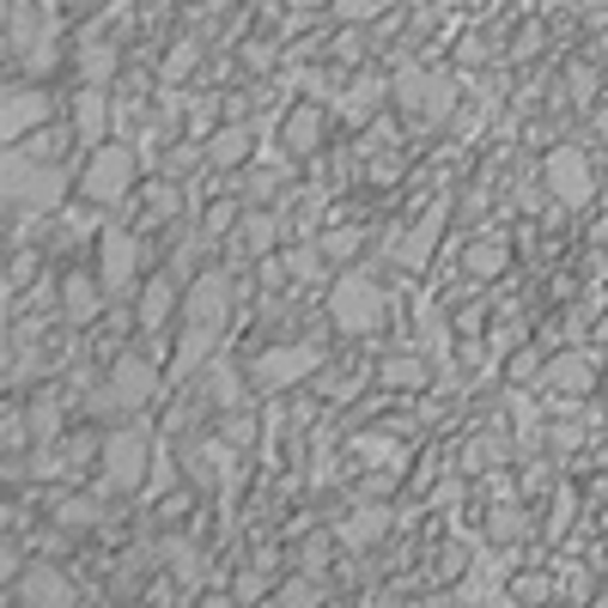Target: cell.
Returning a JSON list of instances; mask_svg holds the SVG:
<instances>
[{"instance_id":"cell-1","label":"cell","mask_w":608,"mask_h":608,"mask_svg":"<svg viewBox=\"0 0 608 608\" xmlns=\"http://www.w3.org/2000/svg\"><path fill=\"white\" fill-rule=\"evenodd\" d=\"M396 104H402V116L414 122V128H444L450 116H457V86L444 80V74H426V67H402L396 80Z\"/></svg>"},{"instance_id":"cell-2","label":"cell","mask_w":608,"mask_h":608,"mask_svg":"<svg viewBox=\"0 0 608 608\" xmlns=\"http://www.w3.org/2000/svg\"><path fill=\"white\" fill-rule=\"evenodd\" d=\"M329 323L341 335H371L378 329V323H384V286H378V280L371 274H341L329 286Z\"/></svg>"},{"instance_id":"cell-3","label":"cell","mask_w":608,"mask_h":608,"mask_svg":"<svg viewBox=\"0 0 608 608\" xmlns=\"http://www.w3.org/2000/svg\"><path fill=\"white\" fill-rule=\"evenodd\" d=\"M61 189H67V171L61 165H31V153H7V195H13V213L37 207V213H55L61 207Z\"/></svg>"},{"instance_id":"cell-4","label":"cell","mask_w":608,"mask_h":608,"mask_svg":"<svg viewBox=\"0 0 608 608\" xmlns=\"http://www.w3.org/2000/svg\"><path fill=\"white\" fill-rule=\"evenodd\" d=\"M542 177H548V195H554L560 207H590L596 171H590V159H584L578 146H554L548 165H542Z\"/></svg>"},{"instance_id":"cell-5","label":"cell","mask_w":608,"mask_h":608,"mask_svg":"<svg viewBox=\"0 0 608 608\" xmlns=\"http://www.w3.org/2000/svg\"><path fill=\"white\" fill-rule=\"evenodd\" d=\"M128 183H134V153H128V146H98L92 165H86V177H80L86 201H98V207L122 201V195H128Z\"/></svg>"},{"instance_id":"cell-6","label":"cell","mask_w":608,"mask_h":608,"mask_svg":"<svg viewBox=\"0 0 608 608\" xmlns=\"http://www.w3.org/2000/svg\"><path fill=\"white\" fill-rule=\"evenodd\" d=\"M7 596L13 603H43V608H67V603H80V584L67 578L55 560H31L25 572H19L13 584H7Z\"/></svg>"},{"instance_id":"cell-7","label":"cell","mask_w":608,"mask_h":608,"mask_svg":"<svg viewBox=\"0 0 608 608\" xmlns=\"http://www.w3.org/2000/svg\"><path fill=\"white\" fill-rule=\"evenodd\" d=\"M98 256H104V292L110 299H134V274H140V244H134V232H122V225H110L104 244H98Z\"/></svg>"},{"instance_id":"cell-8","label":"cell","mask_w":608,"mask_h":608,"mask_svg":"<svg viewBox=\"0 0 608 608\" xmlns=\"http://www.w3.org/2000/svg\"><path fill=\"white\" fill-rule=\"evenodd\" d=\"M104 481H110V487H122V493L146 481V432H140V426L104 438Z\"/></svg>"},{"instance_id":"cell-9","label":"cell","mask_w":608,"mask_h":608,"mask_svg":"<svg viewBox=\"0 0 608 608\" xmlns=\"http://www.w3.org/2000/svg\"><path fill=\"white\" fill-rule=\"evenodd\" d=\"M153 396H159V371H153V359L122 353L116 365H110V396L104 402H116V408H146Z\"/></svg>"},{"instance_id":"cell-10","label":"cell","mask_w":608,"mask_h":608,"mask_svg":"<svg viewBox=\"0 0 608 608\" xmlns=\"http://www.w3.org/2000/svg\"><path fill=\"white\" fill-rule=\"evenodd\" d=\"M232 317V280L213 268V274H201L195 286L183 292V323H201V329H219V323Z\"/></svg>"},{"instance_id":"cell-11","label":"cell","mask_w":608,"mask_h":608,"mask_svg":"<svg viewBox=\"0 0 608 608\" xmlns=\"http://www.w3.org/2000/svg\"><path fill=\"white\" fill-rule=\"evenodd\" d=\"M317 365H323V347H274V353L256 359V378H262L268 390H292L299 378H311Z\"/></svg>"},{"instance_id":"cell-12","label":"cell","mask_w":608,"mask_h":608,"mask_svg":"<svg viewBox=\"0 0 608 608\" xmlns=\"http://www.w3.org/2000/svg\"><path fill=\"white\" fill-rule=\"evenodd\" d=\"M104 299H110L104 280H92L86 268H74V274L61 280V317L74 323V329H86V323H92L98 311H104Z\"/></svg>"},{"instance_id":"cell-13","label":"cell","mask_w":608,"mask_h":608,"mask_svg":"<svg viewBox=\"0 0 608 608\" xmlns=\"http://www.w3.org/2000/svg\"><path fill=\"white\" fill-rule=\"evenodd\" d=\"M43 122H49V98H43L37 86H13V92H7V116H0L7 140H25V134H37Z\"/></svg>"},{"instance_id":"cell-14","label":"cell","mask_w":608,"mask_h":608,"mask_svg":"<svg viewBox=\"0 0 608 608\" xmlns=\"http://www.w3.org/2000/svg\"><path fill=\"white\" fill-rule=\"evenodd\" d=\"M104 128H110V98L98 92V86H80V92H74V140L104 146Z\"/></svg>"},{"instance_id":"cell-15","label":"cell","mask_w":608,"mask_h":608,"mask_svg":"<svg viewBox=\"0 0 608 608\" xmlns=\"http://www.w3.org/2000/svg\"><path fill=\"white\" fill-rule=\"evenodd\" d=\"M554 396H590V384H596V365L584 353H560L554 365H548V378H542Z\"/></svg>"},{"instance_id":"cell-16","label":"cell","mask_w":608,"mask_h":608,"mask_svg":"<svg viewBox=\"0 0 608 608\" xmlns=\"http://www.w3.org/2000/svg\"><path fill=\"white\" fill-rule=\"evenodd\" d=\"M390 523H396V517H390L384 505H359V511L341 523V542L347 548H378L390 536Z\"/></svg>"},{"instance_id":"cell-17","label":"cell","mask_w":608,"mask_h":608,"mask_svg":"<svg viewBox=\"0 0 608 608\" xmlns=\"http://www.w3.org/2000/svg\"><path fill=\"white\" fill-rule=\"evenodd\" d=\"M438 232H444V207H432V219H420L408 238L396 244V262L402 268H426V262H432V250H438Z\"/></svg>"},{"instance_id":"cell-18","label":"cell","mask_w":608,"mask_h":608,"mask_svg":"<svg viewBox=\"0 0 608 608\" xmlns=\"http://www.w3.org/2000/svg\"><path fill=\"white\" fill-rule=\"evenodd\" d=\"M317 146H323V110H317V104L292 110V116H286V153H299V159H311Z\"/></svg>"},{"instance_id":"cell-19","label":"cell","mask_w":608,"mask_h":608,"mask_svg":"<svg viewBox=\"0 0 608 608\" xmlns=\"http://www.w3.org/2000/svg\"><path fill=\"white\" fill-rule=\"evenodd\" d=\"M177 304H183V292H177L171 280H146L140 286V329H165V317H171Z\"/></svg>"},{"instance_id":"cell-20","label":"cell","mask_w":608,"mask_h":608,"mask_svg":"<svg viewBox=\"0 0 608 608\" xmlns=\"http://www.w3.org/2000/svg\"><path fill=\"white\" fill-rule=\"evenodd\" d=\"M390 92H396V86H390L384 74H359V80L347 86V98H341V116H371Z\"/></svg>"},{"instance_id":"cell-21","label":"cell","mask_w":608,"mask_h":608,"mask_svg":"<svg viewBox=\"0 0 608 608\" xmlns=\"http://www.w3.org/2000/svg\"><path fill=\"white\" fill-rule=\"evenodd\" d=\"M505 262H511V244H505V238H475V244L463 250V268H469L475 280L505 274Z\"/></svg>"},{"instance_id":"cell-22","label":"cell","mask_w":608,"mask_h":608,"mask_svg":"<svg viewBox=\"0 0 608 608\" xmlns=\"http://www.w3.org/2000/svg\"><path fill=\"white\" fill-rule=\"evenodd\" d=\"M25 420H31V438H37V444H55V438H61V396H55V390H37Z\"/></svg>"},{"instance_id":"cell-23","label":"cell","mask_w":608,"mask_h":608,"mask_svg":"<svg viewBox=\"0 0 608 608\" xmlns=\"http://www.w3.org/2000/svg\"><path fill=\"white\" fill-rule=\"evenodd\" d=\"M250 140H256V134L244 128V122L219 128V134H213V146H207V165H219V171H225V165H244V159H250Z\"/></svg>"},{"instance_id":"cell-24","label":"cell","mask_w":608,"mask_h":608,"mask_svg":"<svg viewBox=\"0 0 608 608\" xmlns=\"http://www.w3.org/2000/svg\"><path fill=\"white\" fill-rule=\"evenodd\" d=\"M213 341H219V329H201V323H189V335H183V347H177V378H189V371H201L213 359Z\"/></svg>"},{"instance_id":"cell-25","label":"cell","mask_w":608,"mask_h":608,"mask_svg":"<svg viewBox=\"0 0 608 608\" xmlns=\"http://www.w3.org/2000/svg\"><path fill=\"white\" fill-rule=\"evenodd\" d=\"M378 384L384 390H420L426 384V359H408V353L384 359V365H378Z\"/></svg>"},{"instance_id":"cell-26","label":"cell","mask_w":608,"mask_h":608,"mask_svg":"<svg viewBox=\"0 0 608 608\" xmlns=\"http://www.w3.org/2000/svg\"><path fill=\"white\" fill-rule=\"evenodd\" d=\"M274 213H250V219H244V238H238V256H268L274 250Z\"/></svg>"},{"instance_id":"cell-27","label":"cell","mask_w":608,"mask_h":608,"mask_svg":"<svg viewBox=\"0 0 608 608\" xmlns=\"http://www.w3.org/2000/svg\"><path fill=\"white\" fill-rule=\"evenodd\" d=\"M80 74H86V80H110V74H116V49H110V43H86V49H80Z\"/></svg>"},{"instance_id":"cell-28","label":"cell","mask_w":608,"mask_h":608,"mask_svg":"<svg viewBox=\"0 0 608 608\" xmlns=\"http://www.w3.org/2000/svg\"><path fill=\"white\" fill-rule=\"evenodd\" d=\"M195 61H201V43H195V37H183L171 55H165V67H159V74L177 86V80H189V74H195Z\"/></svg>"},{"instance_id":"cell-29","label":"cell","mask_w":608,"mask_h":608,"mask_svg":"<svg viewBox=\"0 0 608 608\" xmlns=\"http://www.w3.org/2000/svg\"><path fill=\"white\" fill-rule=\"evenodd\" d=\"M487 536L493 542H517V536H523V517H517L511 505H499V511L487 517Z\"/></svg>"},{"instance_id":"cell-30","label":"cell","mask_w":608,"mask_h":608,"mask_svg":"<svg viewBox=\"0 0 608 608\" xmlns=\"http://www.w3.org/2000/svg\"><path fill=\"white\" fill-rule=\"evenodd\" d=\"M335 7V19H341V25H365V19H378V7H384V0H329Z\"/></svg>"},{"instance_id":"cell-31","label":"cell","mask_w":608,"mask_h":608,"mask_svg":"<svg viewBox=\"0 0 608 608\" xmlns=\"http://www.w3.org/2000/svg\"><path fill=\"white\" fill-rule=\"evenodd\" d=\"M566 92H572V104H590V98H596V67H572V74H566Z\"/></svg>"},{"instance_id":"cell-32","label":"cell","mask_w":608,"mask_h":608,"mask_svg":"<svg viewBox=\"0 0 608 608\" xmlns=\"http://www.w3.org/2000/svg\"><path fill=\"white\" fill-rule=\"evenodd\" d=\"M55 517H61L67 529H80V523H98V505L92 499H61V511H55Z\"/></svg>"},{"instance_id":"cell-33","label":"cell","mask_w":608,"mask_h":608,"mask_svg":"<svg viewBox=\"0 0 608 608\" xmlns=\"http://www.w3.org/2000/svg\"><path fill=\"white\" fill-rule=\"evenodd\" d=\"M323 596H329V590H323V584H317V578H299V584H280V603H323Z\"/></svg>"},{"instance_id":"cell-34","label":"cell","mask_w":608,"mask_h":608,"mask_svg":"<svg viewBox=\"0 0 608 608\" xmlns=\"http://www.w3.org/2000/svg\"><path fill=\"white\" fill-rule=\"evenodd\" d=\"M359 457H365V463H396V444L378 438V432H365V438H359Z\"/></svg>"},{"instance_id":"cell-35","label":"cell","mask_w":608,"mask_h":608,"mask_svg":"<svg viewBox=\"0 0 608 608\" xmlns=\"http://www.w3.org/2000/svg\"><path fill=\"white\" fill-rule=\"evenodd\" d=\"M146 195H153V219H171V213L183 207V195H177V189H165V183H159V189H146Z\"/></svg>"},{"instance_id":"cell-36","label":"cell","mask_w":608,"mask_h":608,"mask_svg":"<svg viewBox=\"0 0 608 608\" xmlns=\"http://www.w3.org/2000/svg\"><path fill=\"white\" fill-rule=\"evenodd\" d=\"M353 250H359V232H335V238H323V256H335V262H347Z\"/></svg>"},{"instance_id":"cell-37","label":"cell","mask_w":608,"mask_h":608,"mask_svg":"<svg viewBox=\"0 0 608 608\" xmlns=\"http://www.w3.org/2000/svg\"><path fill=\"white\" fill-rule=\"evenodd\" d=\"M511 596H517V603H542V596H554V590H548V578H517Z\"/></svg>"},{"instance_id":"cell-38","label":"cell","mask_w":608,"mask_h":608,"mask_svg":"<svg viewBox=\"0 0 608 608\" xmlns=\"http://www.w3.org/2000/svg\"><path fill=\"white\" fill-rule=\"evenodd\" d=\"M177 578H183V584H195V578H201V554H189V548H177Z\"/></svg>"},{"instance_id":"cell-39","label":"cell","mask_w":608,"mask_h":608,"mask_svg":"<svg viewBox=\"0 0 608 608\" xmlns=\"http://www.w3.org/2000/svg\"><path fill=\"white\" fill-rule=\"evenodd\" d=\"M566 596H578V603L590 596V572H584V566H572V572H566Z\"/></svg>"},{"instance_id":"cell-40","label":"cell","mask_w":608,"mask_h":608,"mask_svg":"<svg viewBox=\"0 0 608 608\" xmlns=\"http://www.w3.org/2000/svg\"><path fill=\"white\" fill-rule=\"evenodd\" d=\"M317 268H323L317 250H292V274H317Z\"/></svg>"},{"instance_id":"cell-41","label":"cell","mask_w":608,"mask_h":608,"mask_svg":"<svg viewBox=\"0 0 608 608\" xmlns=\"http://www.w3.org/2000/svg\"><path fill=\"white\" fill-rule=\"evenodd\" d=\"M238 219V207H232V201H219V207L207 213V232H225V225Z\"/></svg>"},{"instance_id":"cell-42","label":"cell","mask_w":608,"mask_h":608,"mask_svg":"<svg viewBox=\"0 0 608 608\" xmlns=\"http://www.w3.org/2000/svg\"><path fill=\"white\" fill-rule=\"evenodd\" d=\"M529 371H536V359H529V353H517V359H511V384H523Z\"/></svg>"},{"instance_id":"cell-43","label":"cell","mask_w":608,"mask_h":608,"mask_svg":"<svg viewBox=\"0 0 608 608\" xmlns=\"http://www.w3.org/2000/svg\"><path fill=\"white\" fill-rule=\"evenodd\" d=\"M244 61H250V67H268V61H274V49H268V43H250V55H244Z\"/></svg>"},{"instance_id":"cell-44","label":"cell","mask_w":608,"mask_h":608,"mask_svg":"<svg viewBox=\"0 0 608 608\" xmlns=\"http://www.w3.org/2000/svg\"><path fill=\"white\" fill-rule=\"evenodd\" d=\"M596 134H603V140H608V110H596Z\"/></svg>"},{"instance_id":"cell-45","label":"cell","mask_w":608,"mask_h":608,"mask_svg":"<svg viewBox=\"0 0 608 608\" xmlns=\"http://www.w3.org/2000/svg\"><path fill=\"white\" fill-rule=\"evenodd\" d=\"M596 341H603V347H608V317H603V329H596Z\"/></svg>"},{"instance_id":"cell-46","label":"cell","mask_w":608,"mask_h":608,"mask_svg":"<svg viewBox=\"0 0 608 608\" xmlns=\"http://www.w3.org/2000/svg\"><path fill=\"white\" fill-rule=\"evenodd\" d=\"M444 7H481V0H444Z\"/></svg>"},{"instance_id":"cell-47","label":"cell","mask_w":608,"mask_h":608,"mask_svg":"<svg viewBox=\"0 0 608 608\" xmlns=\"http://www.w3.org/2000/svg\"><path fill=\"white\" fill-rule=\"evenodd\" d=\"M74 7H98V0H74Z\"/></svg>"}]
</instances>
